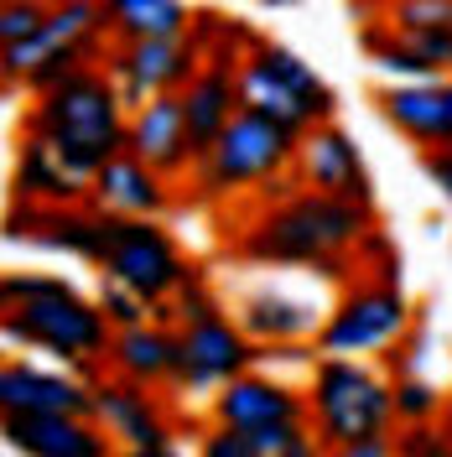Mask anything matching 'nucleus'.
I'll use <instances>...</instances> for the list:
<instances>
[{
	"label": "nucleus",
	"instance_id": "nucleus-14",
	"mask_svg": "<svg viewBox=\"0 0 452 457\" xmlns=\"http://www.w3.org/2000/svg\"><path fill=\"white\" fill-rule=\"evenodd\" d=\"M291 167H297V177H302L307 187H317V193H339V198H354V203L374 198L369 171H364V162H359V145H354V136H343L333 120L302 130Z\"/></svg>",
	"mask_w": 452,
	"mask_h": 457
},
{
	"label": "nucleus",
	"instance_id": "nucleus-2",
	"mask_svg": "<svg viewBox=\"0 0 452 457\" xmlns=\"http://www.w3.org/2000/svg\"><path fill=\"white\" fill-rule=\"evenodd\" d=\"M369 234V203L339 193H281V203L245 234V255L271 265H317L322 276H339V255Z\"/></svg>",
	"mask_w": 452,
	"mask_h": 457
},
{
	"label": "nucleus",
	"instance_id": "nucleus-29",
	"mask_svg": "<svg viewBox=\"0 0 452 457\" xmlns=\"http://www.w3.org/2000/svg\"><path fill=\"white\" fill-rule=\"evenodd\" d=\"M42 21H47V5L42 0H5V11H0V47L27 42Z\"/></svg>",
	"mask_w": 452,
	"mask_h": 457
},
{
	"label": "nucleus",
	"instance_id": "nucleus-34",
	"mask_svg": "<svg viewBox=\"0 0 452 457\" xmlns=\"http://www.w3.org/2000/svg\"><path fill=\"white\" fill-rule=\"evenodd\" d=\"M260 5H286V0H260Z\"/></svg>",
	"mask_w": 452,
	"mask_h": 457
},
{
	"label": "nucleus",
	"instance_id": "nucleus-9",
	"mask_svg": "<svg viewBox=\"0 0 452 457\" xmlns=\"http://www.w3.org/2000/svg\"><path fill=\"white\" fill-rule=\"evenodd\" d=\"M260 359L255 353V338L239 328V317L229 322L213 312H198V317H182V333H177V374H172V385H182V390H219L224 379L234 374H245Z\"/></svg>",
	"mask_w": 452,
	"mask_h": 457
},
{
	"label": "nucleus",
	"instance_id": "nucleus-27",
	"mask_svg": "<svg viewBox=\"0 0 452 457\" xmlns=\"http://www.w3.org/2000/svg\"><path fill=\"white\" fill-rule=\"evenodd\" d=\"M99 307H105V317H110L114 328H130V322H146V302L141 291H130L125 281H114V276H105L99 281Z\"/></svg>",
	"mask_w": 452,
	"mask_h": 457
},
{
	"label": "nucleus",
	"instance_id": "nucleus-19",
	"mask_svg": "<svg viewBox=\"0 0 452 457\" xmlns=\"http://www.w3.org/2000/svg\"><path fill=\"white\" fill-rule=\"evenodd\" d=\"M380 110L396 125L400 136H411L416 145H448L452 141V104L442 79H406L380 94Z\"/></svg>",
	"mask_w": 452,
	"mask_h": 457
},
{
	"label": "nucleus",
	"instance_id": "nucleus-7",
	"mask_svg": "<svg viewBox=\"0 0 452 457\" xmlns=\"http://www.w3.org/2000/svg\"><path fill=\"white\" fill-rule=\"evenodd\" d=\"M234 84H239V104L245 110L271 114V120H281L291 130H312V125L333 120V88L322 84L312 73V62H302L291 47L255 42L250 57L234 73Z\"/></svg>",
	"mask_w": 452,
	"mask_h": 457
},
{
	"label": "nucleus",
	"instance_id": "nucleus-10",
	"mask_svg": "<svg viewBox=\"0 0 452 457\" xmlns=\"http://www.w3.org/2000/svg\"><path fill=\"white\" fill-rule=\"evenodd\" d=\"M105 68L120 84V99L130 110H141L146 99L177 94V88L193 84V73L203 68V47L188 31L182 37H136V42H120Z\"/></svg>",
	"mask_w": 452,
	"mask_h": 457
},
{
	"label": "nucleus",
	"instance_id": "nucleus-11",
	"mask_svg": "<svg viewBox=\"0 0 452 457\" xmlns=\"http://www.w3.org/2000/svg\"><path fill=\"white\" fill-rule=\"evenodd\" d=\"M146 390L151 385L125 379V374L120 379H99L94 385V421L110 431L125 453L162 457V453H172V427L162 416V405H156V395H146Z\"/></svg>",
	"mask_w": 452,
	"mask_h": 457
},
{
	"label": "nucleus",
	"instance_id": "nucleus-5",
	"mask_svg": "<svg viewBox=\"0 0 452 457\" xmlns=\"http://www.w3.org/2000/svg\"><path fill=\"white\" fill-rule=\"evenodd\" d=\"M297 141H302V130H291L281 120L239 104L234 120L219 130V141L208 145L198 156V167H193L198 193L203 198H234V193H245V187L276 182V177L297 162Z\"/></svg>",
	"mask_w": 452,
	"mask_h": 457
},
{
	"label": "nucleus",
	"instance_id": "nucleus-31",
	"mask_svg": "<svg viewBox=\"0 0 452 457\" xmlns=\"http://www.w3.org/2000/svg\"><path fill=\"white\" fill-rule=\"evenodd\" d=\"M422 171H426V182H431V187L452 203V141L448 145H426Z\"/></svg>",
	"mask_w": 452,
	"mask_h": 457
},
{
	"label": "nucleus",
	"instance_id": "nucleus-22",
	"mask_svg": "<svg viewBox=\"0 0 452 457\" xmlns=\"http://www.w3.org/2000/svg\"><path fill=\"white\" fill-rule=\"evenodd\" d=\"M110 364H114V374H125V379H141V385H172V374H177V333L156 328V322L114 328Z\"/></svg>",
	"mask_w": 452,
	"mask_h": 457
},
{
	"label": "nucleus",
	"instance_id": "nucleus-26",
	"mask_svg": "<svg viewBox=\"0 0 452 457\" xmlns=\"http://www.w3.org/2000/svg\"><path fill=\"white\" fill-rule=\"evenodd\" d=\"M385 27L396 31H426V27H452V0H390Z\"/></svg>",
	"mask_w": 452,
	"mask_h": 457
},
{
	"label": "nucleus",
	"instance_id": "nucleus-16",
	"mask_svg": "<svg viewBox=\"0 0 452 457\" xmlns=\"http://www.w3.org/2000/svg\"><path fill=\"white\" fill-rule=\"evenodd\" d=\"M0 411H63V416H94V385L73 370H42V364H5L0 370Z\"/></svg>",
	"mask_w": 452,
	"mask_h": 457
},
{
	"label": "nucleus",
	"instance_id": "nucleus-24",
	"mask_svg": "<svg viewBox=\"0 0 452 457\" xmlns=\"http://www.w3.org/2000/svg\"><path fill=\"white\" fill-rule=\"evenodd\" d=\"M208 457H307V421H265V427H219L203 442Z\"/></svg>",
	"mask_w": 452,
	"mask_h": 457
},
{
	"label": "nucleus",
	"instance_id": "nucleus-23",
	"mask_svg": "<svg viewBox=\"0 0 452 457\" xmlns=\"http://www.w3.org/2000/svg\"><path fill=\"white\" fill-rule=\"evenodd\" d=\"M16 187H21V198L47 203V208H57V203H79L88 193V182L68 167V162H63V156H57L37 130H27L21 162H16Z\"/></svg>",
	"mask_w": 452,
	"mask_h": 457
},
{
	"label": "nucleus",
	"instance_id": "nucleus-4",
	"mask_svg": "<svg viewBox=\"0 0 452 457\" xmlns=\"http://www.w3.org/2000/svg\"><path fill=\"white\" fill-rule=\"evenodd\" d=\"M5 343L42 348V353H53L57 364H73L84 379H94L99 359H110L114 322L105 317L99 302H84L73 286L63 281L53 291H42V296L11 302V312H5Z\"/></svg>",
	"mask_w": 452,
	"mask_h": 457
},
{
	"label": "nucleus",
	"instance_id": "nucleus-18",
	"mask_svg": "<svg viewBox=\"0 0 452 457\" xmlns=\"http://www.w3.org/2000/svg\"><path fill=\"white\" fill-rule=\"evenodd\" d=\"M88 193H94V208L105 213H130V219H156L167 208V177L141 162L136 151H120L105 167L88 177Z\"/></svg>",
	"mask_w": 452,
	"mask_h": 457
},
{
	"label": "nucleus",
	"instance_id": "nucleus-21",
	"mask_svg": "<svg viewBox=\"0 0 452 457\" xmlns=\"http://www.w3.org/2000/svg\"><path fill=\"white\" fill-rule=\"evenodd\" d=\"M234 73H239L234 57H213L208 68L193 73V84L182 88V104H188V125H193L198 156L219 141V130H224L229 120H234V110H239V84H234Z\"/></svg>",
	"mask_w": 452,
	"mask_h": 457
},
{
	"label": "nucleus",
	"instance_id": "nucleus-25",
	"mask_svg": "<svg viewBox=\"0 0 452 457\" xmlns=\"http://www.w3.org/2000/svg\"><path fill=\"white\" fill-rule=\"evenodd\" d=\"M105 21L120 42H136V37H182L193 27L188 5L182 0H105Z\"/></svg>",
	"mask_w": 452,
	"mask_h": 457
},
{
	"label": "nucleus",
	"instance_id": "nucleus-32",
	"mask_svg": "<svg viewBox=\"0 0 452 457\" xmlns=\"http://www.w3.org/2000/svg\"><path fill=\"white\" fill-rule=\"evenodd\" d=\"M63 286V276H5V302H27V296H42Z\"/></svg>",
	"mask_w": 452,
	"mask_h": 457
},
{
	"label": "nucleus",
	"instance_id": "nucleus-15",
	"mask_svg": "<svg viewBox=\"0 0 452 457\" xmlns=\"http://www.w3.org/2000/svg\"><path fill=\"white\" fill-rule=\"evenodd\" d=\"M5 442L31 457H105L110 431L94 416H63V411H5Z\"/></svg>",
	"mask_w": 452,
	"mask_h": 457
},
{
	"label": "nucleus",
	"instance_id": "nucleus-28",
	"mask_svg": "<svg viewBox=\"0 0 452 457\" xmlns=\"http://www.w3.org/2000/svg\"><path fill=\"white\" fill-rule=\"evenodd\" d=\"M437 405H442L437 385H426V379H400V385H396V421L422 427V421L437 416Z\"/></svg>",
	"mask_w": 452,
	"mask_h": 457
},
{
	"label": "nucleus",
	"instance_id": "nucleus-30",
	"mask_svg": "<svg viewBox=\"0 0 452 457\" xmlns=\"http://www.w3.org/2000/svg\"><path fill=\"white\" fill-rule=\"evenodd\" d=\"M396 31V27H390ZM416 53L437 68V73H452V27H426V31H400Z\"/></svg>",
	"mask_w": 452,
	"mask_h": 457
},
{
	"label": "nucleus",
	"instance_id": "nucleus-13",
	"mask_svg": "<svg viewBox=\"0 0 452 457\" xmlns=\"http://www.w3.org/2000/svg\"><path fill=\"white\" fill-rule=\"evenodd\" d=\"M125 151H136L141 162H151L162 177H177V171L198 167V145H193L182 88L177 94H156V99H146L141 110H130Z\"/></svg>",
	"mask_w": 452,
	"mask_h": 457
},
{
	"label": "nucleus",
	"instance_id": "nucleus-1",
	"mask_svg": "<svg viewBox=\"0 0 452 457\" xmlns=\"http://www.w3.org/2000/svg\"><path fill=\"white\" fill-rule=\"evenodd\" d=\"M125 110L130 104L120 99V84L110 79V68L105 73L99 68H73L63 84H53L42 94V104L31 110L27 130H37L88 182L110 156L125 151V130H130Z\"/></svg>",
	"mask_w": 452,
	"mask_h": 457
},
{
	"label": "nucleus",
	"instance_id": "nucleus-20",
	"mask_svg": "<svg viewBox=\"0 0 452 457\" xmlns=\"http://www.w3.org/2000/svg\"><path fill=\"white\" fill-rule=\"evenodd\" d=\"M234 317H239V328H245L255 343H276V348L302 343V338H312V333L322 328L317 302L291 296V291H281V286H260V291H250Z\"/></svg>",
	"mask_w": 452,
	"mask_h": 457
},
{
	"label": "nucleus",
	"instance_id": "nucleus-33",
	"mask_svg": "<svg viewBox=\"0 0 452 457\" xmlns=\"http://www.w3.org/2000/svg\"><path fill=\"white\" fill-rule=\"evenodd\" d=\"M442 88H448V104H452V79H442Z\"/></svg>",
	"mask_w": 452,
	"mask_h": 457
},
{
	"label": "nucleus",
	"instance_id": "nucleus-6",
	"mask_svg": "<svg viewBox=\"0 0 452 457\" xmlns=\"http://www.w3.org/2000/svg\"><path fill=\"white\" fill-rule=\"evenodd\" d=\"M99 276H114L130 291H141L151 307H162L167 296L182 291V281L193 276L182 250L172 245V234L156 219H130V213H105L99 208Z\"/></svg>",
	"mask_w": 452,
	"mask_h": 457
},
{
	"label": "nucleus",
	"instance_id": "nucleus-12",
	"mask_svg": "<svg viewBox=\"0 0 452 457\" xmlns=\"http://www.w3.org/2000/svg\"><path fill=\"white\" fill-rule=\"evenodd\" d=\"M99 31H110L105 0H53V5H47V21L31 31L27 42L0 47L5 79H27V73H37V68L57 53H88V42H94Z\"/></svg>",
	"mask_w": 452,
	"mask_h": 457
},
{
	"label": "nucleus",
	"instance_id": "nucleus-17",
	"mask_svg": "<svg viewBox=\"0 0 452 457\" xmlns=\"http://www.w3.org/2000/svg\"><path fill=\"white\" fill-rule=\"evenodd\" d=\"M213 421L219 427H265V421H307V395H297L281 379L265 374H234L213 390Z\"/></svg>",
	"mask_w": 452,
	"mask_h": 457
},
{
	"label": "nucleus",
	"instance_id": "nucleus-3",
	"mask_svg": "<svg viewBox=\"0 0 452 457\" xmlns=\"http://www.w3.org/2000/svg\"><path fill=\"white\" fill-rule=\"evenodd\" d=\"M312 436L333 453H348L364 436H385L396 421V390L348 353H322L307 379Z\"/></svg>",
	"mask_w": 452,
	"mask_h": 457
},
{
	"label": "nucleus",
	"instance_id": "nucleus-8",
	"mask_svg": "<svg viewBox=\"0 0 452 457\" xmlns=\"http://www.w3.org/2000/svg\"><path fill=\"white\" fill-rule=\"evenodd\" d=\"M411 328V307L400 296V286L380 281V286H354L343 291L339 307L322 317L317 328V353H374V348H390V343L406 338Z\"/></svg>",
	"mask_w": 452,
	"mask_h": 457
}]
</instances>
